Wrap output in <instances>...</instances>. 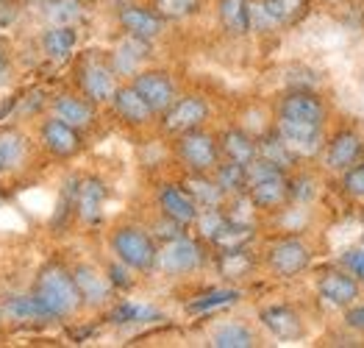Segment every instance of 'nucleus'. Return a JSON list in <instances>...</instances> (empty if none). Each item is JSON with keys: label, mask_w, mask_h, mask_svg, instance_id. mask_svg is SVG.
Segmentation results:
<instances>
[{"label": "nucleus", "mask_w": 364, "mask_h": 348, "mask_svg": "<svg viewBox=\"0 0 364 348\" xmlns=\"http://www.w3.org/2000/svg\"><path fill=\"white\" fill-rule=\"evenodd\" d=\"M0 176H3V162H0Z\"/></svg>", "instance_id": "obj_41"}, {"label": "nucleus", "mask_w": 364, "mask_h": 348, "mask_svg": "<svg viewBox=\"0 0 364 348\" xmlns=\"http://www.w3.org/2000/svg\"><path fill=\"white\" fill-rule=\"evenodd\" d=\"M311 0H250V31H278L298 26Z\"/></svg>", "instance_id": "obj_6"}, {"label": "nucleus", "mask_w": 364, "mask_h": 348, "mask_svg": "<svg viewBox=\"0 0 364 348\" xmlns=\"http://www.w3.org/2000/svg\"><path fill=\"white\" fill-rule=\"evenodd\" d=\"M0 317L6 323H17V326H48V323H53L48 310L31 292L6 298L3 307H0Z\"/></svg>", "instance_id": "obj_23"}, {"label": "nucleus", "mask_w": 364, "mask_h": 348, "mask_svg": "<svg viewBox=\"0 0 364 348\" xmlns=\"http://www.w3.org/2000/svg\"><path fill=\"white\" fill-rule=\"evenodd\" d=\"M84 0H45L42 14L50 26H75L84 17Z\"/></svg>", "instance_id": "obj_30"}, {"label": "nucleus", "mask_w": 364, "mask_h": 348, "mask_svg": "<svg viewBox=\"0 0 364 348\" xmlns=\"http://www.w3.org/2000/svg\"><path fill=\"white\" fill-rule=\"evenodd\" d=\"M259 320L264 323V329L278 337V340H301L306 334V326H304V317L295 307L289 304H273V307H264L259 312Z\"/></svg>", "instance_id": "obj_21"}, {"label": "nucleus", "mask_w": 364, "mask_h": 348, "mask_svg": "<svg viewBox=\"0 0 364 348\" xmlns=\"http://www.w3.org/2000/svg\"><path fill=\"white\" fill-rule=\"evenodd\" d=\"M109 248L114 253V259L122 262L128 270H136V273H151V270H156L159 240L153 237L148 228H142L136 223H120V226H114V231L109 234Z\"/></svg>", "instance_id": "obj_3"}, {"label": "nucleus", "mask_w": 364, "mask_h": 348, "mask_svg": "<svg viewBox=\"0 0 364 348\" xmlns=\"http://www.w3.org/2000/svg\"><path fill=\"white\" fill-rule=\"evenodd\" d=\"M14 75V51L6 36H0V87H6Z\"/></svg>", "instance_id": "obj_38"}, {"label": "nucleus", "mask_w": 364, "mask_h": 348, "mask_svg": "<svg viewBox=\"0 0 364 348\" xmlns=\"http://www.w3.org/2000/svg\"><path fill=\"white\" fill-rule=\"evenodd\" d=\"M237 290H214V292H206L200 295L198 301L189 304V312H206V310H214V307H225L231 301H237Z\"/></svg>", "instance_id": "obj_36"}, {"label": "nucleus", "mask_w": 364, "mask_h": 348, "mask_svg": "<svg viewBox=\"0 0 364 348\" xmlns=\"http://www.w3.org/2000/svg\"><path fill=\"white\" fill-rule=\"evenodd\" d=\"M217 139H220L223 159H231V162L247 167L253 159L259 157V137H253L250 131H245V128H240V126L225 128Z\"/></svg>", "instance_id": "obj_25"}, {"label": "nucleus", "mask_w": 364, "mask_h": 348, "mask_svg": "<svg viewBox=\"0 0 364 348\" xmlns=\"http://www.w3.org/2000/svg\"><path fill=\"white\" fill-rule=\"evenodd\" d=\"M345 323H348V329L364 334V304H350L345 312Z\"/></svg>", "instance_id": "obj_40"}, {"label": "nucleus", "mask_w": 364, "mask_h": 348, "mask_svg": "<svg viewBox=\"0 0 364 348\" xmlns=\"http://www.w3.org/2000/svg\"><path fill=\"white\" fill-rule=\"evenodd\" d=\"M0 3H3V0H0Z\"/></svg>", "instance_id": "obj_44"}, {"label": "nucleus", "mask_w": 364, "mask_h": 348, "mask_svg": "<svg viewBox=\"0 0 364 348\" xmlns=\"http://www.w3.org/2000/svg\"><path fill=\"white\" fill-rule=\"evenodd\" d=\"M259 157L267 159V162H273V164H278V167H284V170H289L295 162H298V154L275 134V128L270 131V134H264V137H259Z\"/></svg>", "instance_id": "obj_32"}, {"label": "nucleus", "mask_w": 364, "mask_h": 348, "mask_svg": "<svg viewBox=\"0 0 364 348\" xmlns=\"http://www.w3.org/2000/svg\"><path fill=\"white\" fill-rule=\"evenodd\" d=\"M256 334L250 326L245 323H223L220 329H214L212 334V346L217 348H250L256 346Z\"/></svg>", "instance_id": "obj_33"}, {"label": "nucleus", "mask_w": 364, "mask_h": 348, "mask_svg": "<svg viewBox=\"0 0 364 348\" xmlns=\"http://www.w3.org/2000/svg\"><path fill=\"white\" fill-rule=\"evenodd\" d=\"M317 292L326 304L331 307H339V310H348L350 304H356L359 292H362V285L353 273H348L345 268H331L326 270L320 279H317Z\"/></svg>", "instance_id": "obj_18"}, {"label": "nucleus", "mask_w": 364, "mask_h": 348, "mask_svg": "<svg viewBox=\"0 0 364 348\" xmlns=\"http://www.w3.org/2000/svg\"><path fill=\"white\" fill-rule=\"evenodd\" d=\"M203 262H206L203 240L178 234V237L164 240V243L159 246V262H156V268H159L161 273H167V276H189V273H195Z\"/></svg>", "instance_id": "obj_8"}, {"label": "nucleus", "mask_w": 364, "mask_h": 348, "mask_svg": "<svg viewBox=\"0 0 364 348\" xmlns=\"http://www.w3.org/2000/svg\"><path fill=\"white\" fill-rule=\"evenodd\" d=\"M36 142L50 159L70 162V159L81 157V151H84V131L59 120L56 115H48V117L39 120Z\"/></svg>", "instance_id": "obj_7"}, {"label": "nucleus", "mask_w": 364, "mask_h": 348, "mask_svg": "<svg viewBox=\"0 0 364 348\" xmlns=\"http://www.w3.org/2000/svg\"><path fill=\"white\" fill-rule=\"evenodd\" d=\"M176 157L186 167V173H214L223 151L214 134H209L206 128H192L176 137Z\"/></svg>", "instance_id": "obj_5"}, {"label": "nucleus", "mask_w": 364, "mask_h": 348, "mask_svg": "<svg viewBox=\"0 0 364 348\" xmlns=\"http://www.w3.org/2000/svg\"><path fill=\"white\" fill-rule=\"evenodd\" d=\"M0 323H3V317H0Z\"/></svg>", "instance_id": "obj_43"}, {"label": "nucleus", "mask_w": 364, "mask_h": 348, "mask_svg": "<svg viewBox=\"0 0 364 348\" xmlns=\"http://www.w3.org/2000/svg\"><path fill=\"white\" fill-rule=\"evenodd\" d=\"M73 75H75V90L84 97H90L92 103L103 106L109 103L112 95L117 93L120 87V75L112 64V56L103 53V51H87L75 59L73 67Z\"/></svg>", "instance_id": "obj_4"}, {"label": "nucleus", "mask_w": 364, "mask_h": 348, "mask_svg": "<svg viewBox=\"0 0 364 348\" xmlns=\"http://www.w3.org/2000/svg\"><path fill=\"white\" fill-rule=\"evenodd\" d=\"M117 26L125 36H134V39H142V42H156L167 23L153 11L151 6H142V3H125L117 9Z\"/></svg>", "instance_id": "obj_13"}, {"label": "nucleus", "mask_w": 364, "mask_h": 348, "mask_svg": "<svg viewBox=\"0 0 364 348\" xmlns=\"http://www.w3.org/2000/svg\"><path fill=\"white\" fill-rule=\"evenodd\" d=\"M342 187H345V192H348L350 198L364 201V162L362 159H359L353 167H348V170L342 173Z\"/></svg>", "instance_id": "obj_37"}, {"label": "nucleus", "mask_w": 364, "mask_h": 348, "mask_svg": "<svg viewBox=\"0 0 364 348\" xmlns=\"http://www.w3.org/2000/svg\"><path fill=\"white\" fill-rule=\"evenodd\" d=\"M131 84H134V90H136L139 95L151 103V109L156 115L167 112L170 103L178 97V84H176V78H173L167 70H161V67H142L139 73L131 75Z\"/></svg>", "instance_id": "obj_11"}, {"label": "nucleus", "mask_w": 364, "mask_h": 348, "mask_svg": "<svg viewBox=\"0 0 364 348\" xmlns=\"http://www.w3.org/2000/svg\"><path fill=\"white\" fill-rule=\"evenodd\" d=\"M183 187L198 201L200 209H206V206H223L228 201V195L220 190V184L214 181L212 173H189L186 181H183Z\"/></svg>", "instance_id": "obj_29"}, {"label": "nucleus", "mask_w": 364, "mask_h": 348, "mask_svg": "<svg viewBox=\"0 0 364 348\" xmlns=\"http://www.w3.org/2000/svg\"><path fill=\"white\" fill-rule=\"evenodd\" d=\"M148 48H151V42L125 36L120 45L114 48V53H109V56H112V64H114V70H117V75L122 78V75H134V73H139V70H142V62L148 59Z\"/></svg>", "instance_id": "obj_28"}, {"label": "nucleus", "mask_w": 364, "mask_h": 348, "mask_svg": "<svg viewBox=\"0 0 364 348\" xmlns=\"http://www.w3.org/2000/svg\"><path fill=\"white\" fill-rule=\"evenodd\" d=\"M31 295L48 310V315L53 320H67V317L78 315V310L84 307L73 270L59 259H50L36 270Z\"/></svg>", "instance_id": "obj_1"}, {"label": "nucleus", "mask_w": 364, "mask_h": 348, "mask_svg": "<svg viewBox=\"0 0 364 348\" xmlns=\"http://www.w3.org/2000/svg\"><path fill=\"white\" fill-rule=\"evenodd\" d=\"M78 45V31L75 26H48L39 36V48L50 62H64L73 56Z\"/></svg>", "instance_id": "obj_26"}, {"label": "nucleus", "mask_w": 364, "mask_h": 348, "mask_svg": "<svg viewBox=\"0 0 364 348\" xmlns=\"http://www.w3.org/2000/svg\"><path fill=\"white\" fill-rule=\"evenodd\" d=\"M214 181L220 184V190L231 195H242L245 192V164H237L231 159H220V164L214 167Z\"/></svg>", "instance_id": "obj_35"}, {"label": "nucleus", "mask_w": 364, "mask_h": 348, "mask_svg": "<svg viewBox=\"0 0 364 348\" xmlns=\"http://www.w3.org/2000/svg\"><path fill=\"white\" fill-rule=\"evenodd\" d=\"M217 270L225 279H245L253 270V256L245 248H225L217 253Z\"/></svg>", "instance_id": "obj_31"}, {"label": "nucleus", "mask_w": 364, "mask_h": 348, "mask_svg": "<svg viewBox=\"0 0 364 348\" xmlns=\"http://www.w3.org/2000/svg\"><path fill=\"white\" fill-rule=\"evenodd\" d=\"M270 273L278 276V279H292L298 273H304L306 268L311 265V248L306 246L301 237H284L273 243L267 248V256H264Z\"/></svg>", "instance_id": "obj_12"}, {"label": "nucleus", "mask_w": 364, "mask_h": 348, "mask_svg": "<svg viewBox=\"0 0 364 348\" xmlns=\"http://www.w3.org/2000/svg\"><path fill=\"white\" fill-rule=\"evenodd\" d=\"M70 270H73V279H75V287H78V292H81L84 307L97 310V307H106V304L112 301L114 285H112L109 273H103L100 268H95L90 262H81V265H75V268H70Z\"/></svg>", "instance_id": "obj_17"}, {"label": "nucleus", "mask_w": 364, "mask_h": 348, "mask_svg": "<svg viewBox=\"0 0 364 348\" xmlns=\"http://www.w3.org/2000/svg\"><path fill=\"white\" fill-rule=\"evenodd\" d=\"M109 106H112V112L117 115V120L131 128H145L159 120V115L151 109V103L134 90L131 81L117 87V93L112 95Z\"/></svg>", "instance_id": "obj_16"}, {"label": "nucleus", "mask_w": 364, "mask_h": 348, "mask_svg": "<svg viewBox=\"0 0 364 348\" xmlns=\"http://www.w3.org/2000/svg\"><path fill=\"white\" fill-rule=\"evenodd\" d=\"M245 195L259 212H281L292 201V179L284 167L256 157L245 167Z\"/></svg>", "instance_id": "obj_2"}, {"label": "nucleus", "mask_w": 364, "mask_h": 348, "mask_svg": "<svg viewBox=\"0 0 364 348\" xmlns=\"http://www.w3.org/2000/svg\"><path fill=\"white\" fill-rule=\"evenodd\" d=\"M364 154V139L362 134H356V131H350V128H345V131H339L331 137V142L326 145V167L328 170H334V173H345L348 167H353Z\"/></svg>", "instance_id": "obj_22"}, {"label": "nucleus", "mask_w": 364, "mask_h": 348, "mask_svg": "<svg viewBox=\"0 0 364 348\" xmlns=\"http://www.w3.org/2000/svg\"><path fill=\"white\" fill-rule=\"evenodd\" d=\"M84 3H90V0H84Z\"/></svg>", "instance_id": "obj_42"}, {"label": "nucleus", "mask_w": 364, "mask_h": 348, "mask_svg": "<svg viewBox=\"0 0 364 348\" xmlns=\"http://www.w3.org/2000/svg\"><path fill=\"white\" fill-rule=\"evenodd\" d=\"M342 268L348 273H353L359 279V285H364V251L362 248H350L348 253H342Z\"/></svg>", "instance_id": "obj_39"}, {"label": "nucleus", "mask_w": 364, "mask_h": 348, "mask_svg": "<svg viewBox=\"0 0 364 348\" xmlns=\"http://www.w3.org/2000/svg\"><path fill=\"white\" fill-rule=\"evenodd\" d=\"M275 134L298 154H314L323 148V128L320 126H306V123H292V120H275Z\"/></svg>", "instance_id": "obj_24"}, {"label": "nucleus", "mask_w": 364, "mask_h": 348, "mask_svg": "<svg viewBox=\"0 0 364 348\" xmlns=\"http://www.w3.org/2000/svg\"><path fill=\"white\" fill-rule=\"evenodd\" d=\"M217 23L234 39L247 36L250 33V0H217Z\"/></svg>", "instance_id": "obj_27"}, {"label": "nucleus", "mask_w": 364, "mask_h": 348, "mask_svg": "<svg viewBox=\"0 0 364 348\" xmlns=\"http://www.w3.org/2000/svg\"><path fill=\"white\" fill-rule=\"evenodd\" d=\"M275 120H292V123L323 128V123H326V103L311 90H289V93H284L278 97Z\"/></svg>", "instance_id": "obj_10"}, {"label": "nucleus", "mask_w": 364, "mask_h": 348, "mask_svg": "<svg viewBox=\"0 0 364 348\" xmlns=\"http://www.w3.org/2000/svg\"><path fill=\"white\" fill-rule=\"evenodd\" d=\"M156 206H159V212L164 218H170L173 223L183 226V228L195 226L198 212H200L198 201L189 195V190L183 184H173V181H167V184H161L156 190Z\"/></svg>", "instance_id": "obj_15"}, {"label": "nucleus", "mask_w": 364, "mask_h": 348, "mask_svg": "<svg viewBox=\"0 0 364 348\" xmlns=\"http://www.w3.org/2000/svg\"><path fill=\"white\" fill-rule=\"evenodd\" d=\"M33 142L20 126H0V162L6 176H17L28 167Z\"/></svg>", "instance_id": "obj_19"}, {"label": "nucleus", "mask_w": 364, "mask_h": 348, "mask_svg": "<svg viewBox=\"0 0 364 348\" xmlns=\"http://www.w3.org/2000/svg\"><path fill=\"white\" fill-rule=\"evenodd\" d=\"M106 201H109V187L100 176H81L75 181V190H73V209L78 215V221L95 226L103 218V209H106Z\"/></svg>", "instance_id": "obj_14"}, {"label": "nucleus", "mask_w": 364, "mask_h": 348, "mask_svg": "<svg viewBox=\"0 0 364 348\" xmlns=\"http://www.w3.org/2000/svg\"><path fill=\"white\" fill-rule=\"evenodd\" d=\"M212 115V106L203 95H178L167 112L159 115V126L167 137H178L192 128H203Z\"/></svg>", "instance_id": "obj_9"}, {"label": "nucleus", "mask_w": 364, "mask_h": 348, "mask_svg": "<svg viewBox=\"0 0 364 348\" xmlns=\"http://www.w3.org/2000/svg\"><path fill=\"white\" fill-rule=\"evenodd\" d=\"M50 115H56L59 120L75 126L78 131H90L97 120V103H92L90 97H84L78 90L75 93H59L50 100Z\"/></svg>", "instance_id": "obj_20"}, {"label": "nucleus", "mask_w": 364, "mask_h": 348, "mask_svg": "<svg viewBox=\"0 0 364 348\" xmlns=\"http://www.w3.org/2000/svg\"><path fill=\"white\" fill-rule=\"evenodd\" d=\"M148 6L164 23H181L203 9V0H151Z\"/></svg>", "instance_id": "obj_34"}]
</instances>
